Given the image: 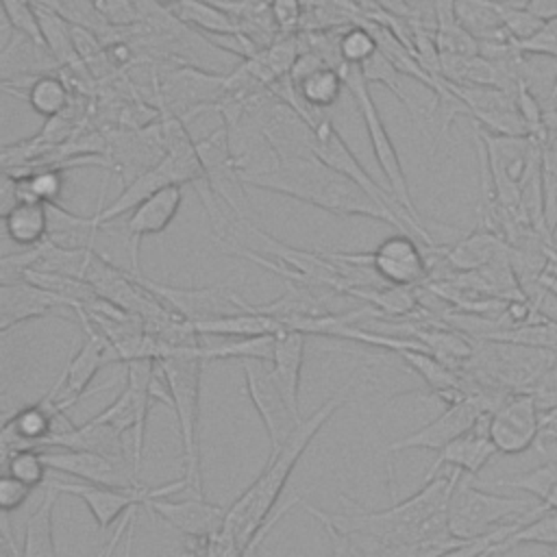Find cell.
Wrapping results in <instances>:
<instances>
[{
    "label": "cell",
    "mask_w": 557,
    "mask_h": 557,
    "mask_svg": "<svg viewBox=\"0 0 557 557\" xmlns=\"http://www.w3.org/2000/svg\"><path fill=\"white\" fill-rule=\"evenodd\" d=\"M133 274V272H131ZM137 283H141L154 298H159L170 311L187 322H200L209 318H218L224 313H235L239 307L233 302V289L226 285H211V287H174L165 283L150 281L146 276L133 274Z\"/></svg>",
    "instance_id": "5bb4252c"
},
{
    "label": "cell",
    "mask_w": 557,
    "mask_h": 557,
    "mask_svg": "<svg viewBox=\"0 0 557 557\" xmlns=\"http://www.w3.org/2000/svg\"><path fill=\"white\" fill-rule=\"evenodd\" d=\"M183 202V185H168L139 202L126 220L131 272L139 274V244L148 235L163 233L176 218Z\"/></svg>",
    "instance_id": "2e32d148"
},
{
    "label": "cell",
    "mask_w": 557,
    "mask_h": 557,
    "mask_svg": "<svg viewBox=\"0 0 557 557\" xmlns=\"http://www.w3.org/2000/svg\"><path fill=\"white\" fill-rule=\"evenodd\" d=\"M72 309L61 296L26 281H0V331L9 333L13 326L44 315H59L54 311ZM61 318V315H59Z\"/></svg>",
    "instance_id": "e0dca14e"
},
{
    "label": "cell",
    "mask_w": 557,
    "mask_h": 557,
    "mask_svg": "<svg viewBox=\"0 0 557 557\" xmlns=\"http://www.w3.org/2000/svg\"><path fill=\"white\" fill-rule=\"evenodd\" d=\"M7 237L20 248H35L48 239L50 215L48 205L37 200H20L2 213Z\"/></svg>",
    "instance_id": "d4e9b609"
},
{
    "label": "cell",
    "mask_w": 557,
    "mask_h": 557,
    "mask_svg": "<svg viewBox=\"0 0 557 557\" xmlns=\"http://www.w3.org/2000/svg\"><path fill=\"white\" fill-rule=\"evenodd\" d=\"M463 472L453 470L450 474H435L424 479V485L405 500H396L383 511H363L357 507L355 513H329L309 503H302L305 511L315 518H324L337 529L361 537L372 550L381 546L429 542L453 535L448 531V503Z\"/></svg>",
    "instance_id": "6da1fadb"
},
{
    "label": "cell",
    "mask_w": 557,
    "mask_h": 557,
    "mask_svg": "<svg viewBox=\"0 0 557 557\" xmlns=\"http://www.w3.org/2000/svg\"><path fill=\"white\" fill-rule=\"evenodd\" d=\"M48 485L57 487L61 494H74L81 498L87 509L91 511L96 527L104 531L109 524H113L120 516H124L128 509L148 505L150 500L159 496H172L176 492L187 490V481L181 476L176 481H170L159 487H148V485H126V487H111V485H94V483H72V481H61V479H48Z\"/></svg>",
    "instance_id": "9c48e42d"
},
{
    "label": "cell",
    "mask_w": 557,
    "mask_h": 557,
    "mask_svg": "<svg viewBox=\"0 0 557 557\" xmlns=\"http://www.w3.org/2000/svg\"><path fill=\"white\" fill-rule=\"evenodd\" d=\"M496 407H492L490 398L485 394H468L455 403H448L446 409L426 422L424 426L411 431L409 435H403L394 440L385 453H403L413 448H426L440 453L444 446H448L453 440L470 431L483 416L492 413Z\"/></svg>",
    "instance_id": "8fae6325"
},
{
    "label": "cell",
    "mask_w": 557,
    "mask_h": 557,
    "mask_svg": "<svg viewBox=\"0 0 557 557\" xmlns=\"http://www.w3.org/2000/svg\"><path fill=\"white\" fill-rule=\"evenodd\" d=\"M163 2L170 7L172 15L178 17L181 22L196 24L215 35H233V37L242 35L239 26L231 20V15L211 2H205V0H163Z\"/></svg>",
    "instance_id": "f1b7e54d"
},
{
    "label": "cell",
    "mask_w": 557,
    "mask_h": 557,
    "mask_svg": "<svg viewBox=\"0 0 557 557\" xmlns=\"http://www.w3.org/2000/svg\"><path fill=\"white\" fill-rule=\"evenodd\" d=\"M196 148H198L200 161L205 165V174H207V183H209L211 191L220 194L231 205V209H235L239 220H244L239 205H237V196H244V181L233 163L226 126L222 124L209 137L200 139L196 144Z\"/></svg>",
    "instance_id": "d6986e66"
},
{
    "label": "cell",
    "mask_w": 557,
    "mask_h": 557,
    "mask_svg": "<svg viewBox=\"0 0 557 557\" xmlns=\"http://www.w3.org/2000/svg\"><path fill=\"white\" fill-rule=\"evenodd\" d=\"M444 263L459 270V272H472L481 270L485 265H492L500 259H509L511 250L507 242L492 228H476L461 242L453 246H442Z\"/></svg>",
    "instance_id": "603a6c76"
},
{
    "label": "cell",
    "mask_w": 557,
    "mask_h": 557,
    "mask_svg": "<svg viewBox=\"0 0 557 557\" xmlns=\"http://www.w3.org/2000/svg\"><path fill=\"white\" fill-rule=\"evenodd\" d=\"M305 337L307 335L296 329L278 331L274 342V355L270 361L272 374L296 413H300L298 394H300V372L305 361Z\"/></svg>",
    "instance_id": "cb8c5ba5"
},
{
    "label": "cell",
    "mask_w": 557,
    "mask_h": 557,
    "mask_svg": "<svg viewBox=\"0 0 557 557\" xmlns=\"http://www.w3.org/2000/svg\"><path fill=\"white\" fill-rule=\"evenodd\" d=\"M453 7L459 24L479 44L513 39L503 26V20L498 13V0H453Z\"/></svg>",
    "instance_id": "83f0119b"
},
{
    "label": "cell",
    "mask_w": 557,
    "mask_h": 557,
    "mask_svg": "<svg viewBox=\"0 0 557 557\" xmlns=\"http://www.w3.org/2000/svg\"><path fill=\"white\" fill-rule=\"evenodd\" d=\"M96 11L104 22L126 26L141 17L137 0H94Z\"/></svg>",
    "instance_id": "ab89813d"
},
{
    "label": "cell",
    "mask_w": 557,
    "mask_h": 557,
    "mask_svg": "<svg viewBox=\"0 0 557 557\" xmlns=\"http://www.w3.org/2000/svg\"><path fill=\"white\" fill-rule=\"evenodd\" d=\"M540 285L557 298V272H555V270H546V272L542 274V278H540Z\"/></svg>",
    "instance_id": "ee69618b"
},
{
    "label": "cell",
    "mask_w": 557,
    "mask_h": 557,
    "mask_svg": "<svg viewBox=\"0 0 557 557\" xmlns=\"http://www.w3.org/2000/svg\"><path fill=\"white\" fill-rule=\"evenodd\" d=\"M248 185L289 196L335 215L372 218L413 235L409 224L398 213L381 207L357 183L322 163L315 154L283 157L272 172L252 178Z\"/></svg>",
    "instance_id": "3957f363"
},
{
    "label": "cell",
    "mask_w": 557,
    "mask_h": 557,
    "mask_svg": "<svg viewBox=\"0 0 557 557\" xmlns=\"http://www.w3.org/2000/svg\"><path fill=\"white\" fill-rule=\"evenodd\" d=\"M361 72L366 76L368 83H383L403 104L405 109L411 113L413 120H418V111L413 109L409 96L405 94L403 85H400V78H403V72L379 50L374 57H370L363 65H361Z\"/></svg>",
    "instance_id": "8d00e7d4"
},
{
    "label": "cell",
    "mask_w": 557,
    "mask_h": 557,
    "mask_svg": "<svg viewBox=\"0 0 557 557\" xmlns=\"http://www.w3.org/2000/svg\"><path fill=\"white\" fill-rule=\"evenodd\" d=\"M233 302L239 307L235 313H224L218 318L194 322L198 335H215V337H255V335H270L285 329V324L268 313L257 311L252 305L244 302L233 292Z\"/></svg>",
    "instance_id": "7402d4cb"
},
{
    "label": "cell",
    "mask_w": 557,
    "mask_h": 557,
    "mask_svg": "<svg viewBox=\"0 0 557 557\" xmlns=\"http://www.w3.org/2000/svg\"><path fill=\"white\" fill-rule=\"evenodd\" d=\"M359 376L361 372L352 374L344 387L333 392L311 416L302 418L300 424L281 444V448L270 453L261 474L228 505L224 529L239 542V546L246 548L270 520V516L274 513V505L292 476L294 466L313 442V437L320 433V429L335 416L339 407L350 400Z\"/></svg>",
    "instance_id": "7a4b0ae2"
},
{
    "label": "cell",
    "mask_w": 557,
    "mask_h": 557,
    "mask_svg": "<svg viewBox=\"0 0 557 557\" xmlns=\"http://www.w3.org/2000/svg\"><path fill=\"white\" fill-rule=\"evenodd\" d=\"M2 11H4V20L13 33H20V35L46 46L39 13H37V7L30 4V0H2Z\"/></svg>",
    "instance_id": "74e56055"
},
{
    "label": "cell",
    "mask_w": 557,
    "mask_h": 557,
    "mask_svg": "<svg viewBox=\"0 0 557 557\" xmlns=\"http://www.w3.org/2000/svg\"><path fill=\"white\" fill-rule=\"evenodd\" d=\"M335 261L368 268L387 285L422 287L429 281L426 252L411 233H394L385 237L372 252H324Z\"/></svg>",
    "instance_id": "52a82bcc"
},
{
    "label": "cell",
    "mask_w": 557,
    "mask_h": 557,
    "mask_svg": "<svg viewBox=\"0 0 557 557\" xmlns=\"http://www.w3.org/2000/svg\"><path fill=\"white\" fill-rule=\"evenodd\" d=\"M122 437H124V433H120L117 429H113L111 424H107V422H102L100 418L94 416L83 424H74L72 429L52 435L48 440L46 448L91 450V453H100V455L133 463V455L126 453V446H124Z\"/></svg>",
    "instance_id": "44dd1931"
},
{
    "label": "cell",
    "mask_w": 557,
    "mask_h": 557,
    "mask_svg": "<svg viewBox=\"0 0 557 557\" xmlns=\"http://www.w3.org/2000/svg\"><path fill=\"white\" fill-rule=\"evenodd\" d=\"M170 407L176 413L183 444V479L194 496L205 498L202 461H200V381H202V346L159 359Z\"/></svg>",
    "instance_id": "277c9868"
},
{
    "label": "cell",
    "mask_w": 557,
    "mask_h": 557,
    "mask_svg": "<svg viewBox=\"0 0 557 557\" xmlns=\"http://www.w3.org/2000/svg\"><path fill=\"white\" fill-rule=\"evenodd\" d=\"M146 507H150L165 524L176 529L187 540H198L218 533L224 527L228 513L226 505L209 503L200 496L178 503L168 500V496H159L150 500Z\"/></svg>",
    "instance_id": "ac0fdd59"
},
{
    "label": "cell",
    "mask_w": 557,
    "mask_h": 557,
    "mask_svg": "<svg viewBox=\"0 0 557 557\" xmlns=\"http://www.w3.org/2000/svg\"><path fill=\"white\" fill-rule=\"evenodd\" d=\"M44 459L50 470L61 474H72L85 483L126 487L137 485L139 476L131 461L113 459L91 450L72 448H44Z\"/></svg>",
    "instance_id": "9a60e30c"
},
{
    "label": "cell",
    "mask_w": 557,
    "mask_h": 557,
    "mask_svg": "<svg viewBox=\"0 0 557 557\" xmlns=\"http://www.w3.org/2000/svg\"><path fill=\"white\" fill-rule=\"evenodd\" d=\"M242 374H244L246 394L270 437V453H274L289 437V433L300 424L302 418L287 403L283 389L278 387L272 374L270 361L244 359Z\"/></svg>",
    "instance_id": "30bf717a"
},
{
    "label": "cell",
    "mask_w": 557,
    "mask_h": 557,
    "mask_svg": "<svg viewBox=\"0 0 557 557\" xmlns=\"http://www.w3.org/2000/svg\"><path fill=\"white\" fill-rule=\"evenodd\" d=\"M309 150L322 161L326 163L329 168H333L335 172L344 174L346 178H350L352 183H357L370 198H374L381 207L385 209H392L394 213H398L407 224L409 228L413 231V235H418V239L424 242V246H435V242L431 239L429 231L424 228V224L416 222L398 202L396 198L392 196V191H385L366 170L363 165L359 163V159L352 154V150L346 146V141L342 139V135L335 131V126L331 124L329 117L320 120L315 126H313V135H311V141H309Z\"/></svg>",
    "instance_id": "ba28073f"
},
{
    "label": "cell",
    "mask_w": 557,
    "mask_h": 557,
    "mask_svg": "<svg viewBox=\"0 0 557 557\" xmlns=\"http://www.w3.org/2000/svg\"><path fill=\"white\" fill-rule=\"evenodd\" d=\"M544 126L548 135H557V107L544 109Z\"/></svg>",
    "instance_id": "f6af8a7d"
},
{
    "label": "cell",
    "mask_w": 557,
    "mask_h": 557,
    "mask_svg": "<svg viewBox=\"0 0 557 557\" xmlns=\"http://www.w3.org/2000/svg\"><path fill=\"white\" fill-rule=\"evenodd\" d=\"M533 503L529 498L503 496L483 490L476 481L459 479L448 503V531L459 540H472L522 518Z\"/></svg>",
    "instance_id": "5b68a950"
},
{
    "label": "cell",
    "mask_w": 557,
    "mask_h": 557,
    "mask_svg": "<svg viewBox=\"0 0 557 557\" xmlns=\"http://www.w3.org/2000/svg\"><path fill=\"white\" fill-rule=\"evenodd\" d=\"M26 81H28V89L22 98L28 102V107L35 113H39L44 117H54L67 109L70 87L65 85V81H61L54 74L26 76Z\"/></svg>",
    "instance_id": "f546056e"
},
{
    "label": "cell",
    "mask_w": 557,
    "mask_h": 557,
    "mask_svg": "<svg viewBox=\"0 0 557 557\" xmlns=\"http://www.w3.org/2000/svg\"><path fill=\"white\" fill-rule=\"evenodd\" d=\"M4 472L13 474L30 487L46 485V472L50 470L44 459V448H20L9 455H2Z\"/></svg>",
    "instance_id": "d590c367"
},
{
    "label": "cell",
    "mask_w": 557,
    "mask_h": 557,
    "mask_svg": "<svg viewBox=\"0 0 557 557\" xmlns=\"http://www.w3.org/2000/svg\"><path fill=\"white\" fill-rule=\"evenodd\" d=\"M339 72H342L344 85L348 87V91H350L352 100L357 102V109H359V113L363 117V124H366V131H368L370 144H372V152L376 157V163H379L381 172L387 178V191H392L396 202L416 222H420L416 205H413V198H411V191H409V183H407L405 170H403L400 159H398V152H396L394 141L389 139V133H387V128H385V124L381 120V113H379V109H376V104L372 100V94H370V87H368V81H366L361 67L339 63Z\"/></svg>",
    "instance_id": "8992f818"
},
{
    "label": "cell",
    "mask_w": 557,
    "mask_h": 557,
    "mask_svg": "<svg viewBox=\"0 0 557 557\" xmlns=\"http://www.w3.org/2000/svg\"><path fill=\"white\" fill-rule=\"evenodd\" d=\"M487 422H490V413L483 416L470 431H466L463 435L453 440L448 446H444L437 453L435 461L431 463L426 479L435 476L444 466L459 470L463 474H470V476L479 474L483 470V466L498 453L490 440Z\"/></svg>",
    "instance_id": "ffe728a7"
},
{
    "label": "cell",
    "mask_w": 557,
    "mask_h": 557,
    "mask_svg": "<svg viewBox=\"0 0 557 557\" xmlns=\"http://www.w3.org/2000/svg\"><path fill=\"white\" fill-rule=\"evenodd\" d=\"M274 342H276V333L255 335V337H231L215 346H202V357L205 361H211V359L272 361Z\"/></svg>",
    "instance_id": "4dcf8cb0"
},
{
    "label": "cell",
    "mask_w": 557,
    "mask_h": 557,
    "mask_svg": "<svg viewBox=\"0 0 557 557\" xmlns=\"http://www.w3.org/2000/svg\"><path fill=\"white\" fill-rule=\"evenodd\" d=\"M548 102H550V104L557 102V74H555L553 85H550V89H548Z\"/></svg>",
    "instance_id": "bcb514c9"
},
{
    "label": "cell",
    "mask_w": 557,
    "mask_h": 557,
    "mask_svg": "<svg viewBox=\"0 0 557 557\" xmlns=\"http://www.w3.org/2000/svg\"><path fill=\"white\" fill-rule=\"evenodd\" d=\"M339 61L361 67L370 57L379 52V44L368 24H348L337 37Z\"/></svg>",
    "instance_id": "e575fe53"
},
{
    "label": "cell",
    "mask_w": 557,
    "mask_h": 557,
    "mask_svg": "<svg viewBox=\"0 0 557 557\" xmlns=\"http://www.w3.org/2000/svg\"><path fill=\"white\" fill-rule=\"evenodd\" d=\"M485 342H509V344L557 350V320L537 318V320H531V322L513 326V329L496 331Z\"/></svg>",
    "instance_id": "836d02e7"
},
{
    "label": "cell",
    "mask_w": 557,
    "mask_h": 557,
    "mask_svg": "<svg viewBox=\"0 0 557 557\" xmlns=\"http://www.w3.org/2000/svg\"><path fill=\"white\" fill-rule=\"evenodd\" d=\"M30 490H33L30 485H26L20 479H15L13 474L4 472L0 476V509L7 513L20 509L28 500Z\"/></svg>",
    "instance_id": "60d3db41"
},
{
    "label": "cell",
    "mask_w": 557,
    "mask_h": 557,
    "mask_svg": "<svg viewBox=\"0 0 557 557\" xmlns=\"http://www.w3.org/2000/svg\"><path fill=\"white\" fill-rule=\"evenodd\" d=\"M74 315L81 320V324L85 329V339H83L81 348L76 350V355L67 361L61 376L52 385V392H54L52 400L61 413H65L72 405H76L85 396V392H87L89 383L94 381V376L98 374V370L113 361L111 346H109L107 337L89 322L85 311L74 309Z\"/></svg>",
    "instance_id": "7c38bea8"
},
{
    "label": "cell",
    "mask_w": 557,
    "mask_h": 557,
    "mask_svg": "<svg viewBox=\"0 0 557 557\" xmlns=\"http://www.w3.org/2000/svg\"><path fill=\"white\" fill-rule=\"evenodd\" d=\"M289 83L294 85L300 102L315 115H322V111L333 107L339 100L342 89L346 87L339 67L331 63H322L309 74Z\"/></svg>",
    "instance_id": "4316f807"
},
{
    "label": "cell",
    "mask_w": 557,
    "mask_h": 557,
    "mask_svg": "<svg viewBox=\"0 0 557 557\" xmlns=\"http://www.w3.org/2000/svg\"><path fill=\"white\" fill-rule=\"evenodd\" d=\"M498 13H500V20H503V26L507 28V33L518 44L537 35L544 28V24L548 22V20L537 17L535 13H531L524 7H513V4L503 2V0H498Z\"/></svg>",
    "instance_id": "f35d334b"
},
{
    "label": "cell",
    "mask_w": 557,
    "mask_h": 557,
    "mask_svg": "<svg viewBox=\"0 0 557 557\" xmlns=\"http://www.w3.org/2000/svg\"><path fill=\"white\" fill-rule=\"evenodd\" d=\"M479 483V481H476ZM481 487H516V490H524L529 492L537 503H546L555 487H557V461H546L529 472H522L518 476H509V479H496V481H485L479 483Z\"/></svg>",
    "instance_id": "d6a6232c"
},
{
    "label": "cell",
    "mask_w": 557,
    "mask_h": 557,
    "mask_svg": "<svg viewBox=\"0 0 557 557\" xmlns=\"http://www.w3.org/2000/svg\"><path fill=\"white\" fill-rule=\"evenodd\" d=\"M546 244H548V252L553 257V265L548 270H555L557 272V220L553 222L550 231H548V237H546Z\"/></svg>",
    "instance_id": "7bdbcfd3"
},
{
    "label": "cell",
    "mask_w": 557,
    "mask_h": 557,
    "mask_svg": "<svg viewBox=\"0 0 557 557\" xmlns=\"http://www.w3.org/2000/svg\"><path fill=\"white\" fill-rule=\"evenodd\" d=\"M59 490L46 483L39 505L28 513L24 527V546L22 557H57L54 546V503Z\"/></svg>",
    "instance_id": "484cf974"
},
{
    "label": "cell",
    "mask_w": 557,
    "mask_h": 557,
    "mask_svg": "<svg viewBox=\"0 0 557 557\" xmlns=\"http://www.w3.org/2000/svg\"><path fill=\"white\" fill-rule=\"evenodd\" d=\"M540 431L542 413L531 392H516L490 413L487 433L500 455H520L540 446Z\"/></svg>",
    "instance_id": "4fadbf2b"
},
{
    "label": "cell",
    "mask_w": 557,
    "mask_h": 557,
    "mask_svg": "<svg viewBox=\"0 0 557 557\" xmlns=\"http://www.w3.org/2000/svg\"><path fill=\"white\" fill-rule=\"evenodd\" d=\"M272 17L281 30H292L300 22L298 0H272Z\"/></svg>",
    "instance_id": "b9f144b4"
},
{
    "label": "cell",
    "mask_w": 557,
    "mask_h": 557,
    "mask_svg": "<svg viewBox=\"0 0 557 557\" xmlns=\"http://www.w3.org/2000/svg\"><path fill=\"white\" fill-rule=\"evenodd\" d=\"M520 544H542V546H557V511H544L533 520L522 522L500 542L494 546V555L498 557L505 550H511Z\"/></svg>",
    "instance_id": "1f68e13d"
}]
</instances>
